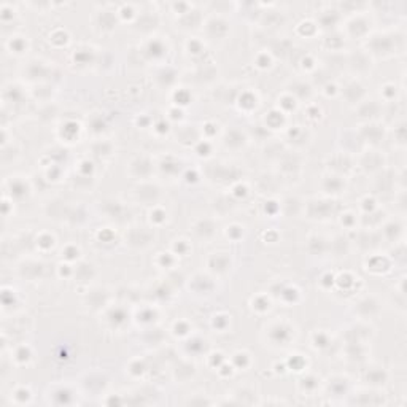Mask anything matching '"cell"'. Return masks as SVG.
I'll list each match as a JSON object with an SVG mask.
<instances>
[{
  "instance_id": "cell-3",
  "label": "cell",
  "mask_w": 407,
  "mask_h": 407,
  "mask_svg": "<svg viewBox=\"0 0 407 407\" xmlns=\"http://www.w3.org/2000/svg\"><path fill=\"white\" fill-rule=\"evenodd\" d=\"M134 196L139 202H143L145 205H154L161 196V189L154 183L150 181H143L142 185H139L134 191Z\"/></svg>"
},
{
  "instance_id": "cell-17",
  "label": "cell",
  "mask_w": 407,
  "mask_h": 407,
  "mask_svg": "<svg viewBox=\"0 0 407 407\" xmlns=\"http://www.w3.org/2000/svg\"><path fill=\"white\" fill-rule=\"evenodd\" d=\"M103 210L110 218H116V220H123V215L126 212V208L121 202L118 201H105L103 202Z\"/></svg>"
},
{
  "instance_id": "cell-31",
  "label": "cell",
  "mask_w": 407,
  "mask_h": 407,
  "mask_svg": "<svg viewBox=\"0 0 407 407\" xmlns=\"http://www.w3.org/2000/svg\"><path fill=\"white\" fill-rule=\"evenodd\" d=\"M166 218H167V215H166V212L162 208H153L151 213H150V220L153 223H156V225H161V223H164Z\"/></svg>"
},
{
  "instance_id": "cell-10",
  "label": "cell",
  "mask_w": 407,
  "mask_h": 407,
  "mask_svg": "<svg viewBox=\"0 0 407 407\" xmlns=\"http://www.w3.org/2000/svg\"><path fill=\"white\" fill-rule=\"evenodd\" d=\"M342 94L344 97L347 99L348 103H361V100L364 99L366 96V91H364V86L358 82V80H351L345 85V88L342 89Z\"/></svg>"
},
{
  "instance_id": "cell-15",
  "label": "cell",
  "mask_w": 407,
  "mask_h": 407,
  "mask_svg": "<svg viewBox=\"0 0 407 407\" xmlns=\"http://www.w3.org/2000/svg\"><path fill=\"white\" fill-rule=\"evenodd\" d=\"M7 48H8L10 52H15V55H22L24 51H28L29 43L21 35H11L7 40Z\"/></svg>"
},
{
  "instance_id": "cell-1",
  "label": "cell",
  "mask_w": 407,
  "mask_h": 407,
  "mask_svg": "<svg viewBox=\"0 0 407 407\" xmlns=\"http://www.w3.org/2000/svg\"><path fill=\"white\" fill-rule=\"evenodd\" d=\"M306 213L312 220H330L336 213V202L333 199H312L306 204Z\"/></svg>"
},
{
  "instance_id": "cell-26",
  "label": "cell",
  "mask_w": 407,
  "mask_h": 407,
  "mask_svg": "<svg viewBox=\"0 0 407 407\" xmlns=\"http://www.w3.org/2000/svg\"><path fill=\"white\" fill-rule=\"evenodd\" d=\"M112 148H113V147H112V143L107 142V140H99V142H96L94 145H93V151H94L97 156H100V157L112 154Z\"/></svg>"
},
{
  "instance_id": "cell-27",
  "label": "cell",
  "mask_w": 407,
  "mask_h": 407,
  "mask_svg": "<svg viewBox=\"0 0 407 407\" xmlns=\"http://www.w3.org/2000/svg\"><path fill=\"white\" fill-rule=\"evenodd\" d=\"M35 243L38 248H42V250H49V248H52V245H55V237L49 234H40L37 237Z\"/></svg>"
},
{
  "instance_id": "cell-8",
  "label": "cell",
  "mask_w": 407,
  "mask_h": 407,
  "mask_svg": "<svg viewBox=\"0 0 407 407\" xmlns=\"http://www.w3.org/2000/svg\"><path fill=\"white\" fill-rule=\"evenodd\" d=\"M153 239V234L147 228H132L126 234V242L130 247H147Z\"/></svg>"
},
{
  "instance_id": "cell-13",
  "label": "cell",
  "mask_w": 407,
  "mask_h": 407,
  "mask_svg": "<svg viewBox=\"0 0 407 407\" xmlns=\"http://www.w3.org/2000/svg\"><path fill=\"white\" fill-rule=\"evenodd\" d=\"M345 31L350 37H363L369 32V28H367V21L364 16H353L347 22Z\"/></svg>"
},
{
  "instance_id": "cell-25",
  "label": "cell",
  "mask_w": 407,
  "mask_h": 407,
  "mask_svg": "<svg viewBox=\"0 0 407 407\" xmlns=\"http://www.w3.org/2000/svg\"><path fill=\"white\" fill-rule=\"evenodd\" d=\"M31 357H32L31 348L28 345H19L15 348V357L13 358H15V361L19 364H25V363H29Z\"/></svg>"
},
{
  "instance_id": "cell-12",
  "label": "cell",
  "mask_w": 407,
  "mask_h": 407,
  "mask_svg": "<svg viewBox=\"0 0 407 407\" xmlns=\"http://www.w3.org/2000/svg\"><path fill=\"white\" fill-rule=\"evenodd\" d=\"M207 266L215 274H226L231 269V258L228 253H212L207 261Z\"/></svg>"
},
{
  "instance_id": "cell-5",
  "label": "cell",
  "mask_w": 407,
  "mask_h": 407,
  "mask_svg": "<svg viewBox=\"0 0 407 407\" xmlns=\"http://www.w3.org/2000/svg\"><path fill=\"white\" fill-rule=\"evenodd\" d=\"M380 312V304L374 296L363 297L355 304V313H358L363 320H369Z\"/></svg>"
},
{
  "instance_id": "cell-23",
  "label": "cell",
  "mask_w": 407,
  "mask_h": 407,
  "mask_svg": "<svg viewBox=\"0 0 407 407\" xmlns=\"http://www.w3.org/2000/svg\"><path fill=\"white\" fill-rule=\"evenodd\" d=\"M318 247V255H323L330 250V242H328L323 235H312L307 240V247Z\"/></svg>"
},
{
  "instance_id": "cell-9",
  "label": "cell",
  "mask_w": 407,
  "mask_h": 407,
  "mask_svg": "<svg viewBox=\"0 0 407 407\" xmlns=\"http://www.w3.org/2000/svg\"><path fill=\"white\" fill-rule=\"evenodd\" d=\"M193 229H194L196 237H199L202 240H210L212 237H215V234H216V223L210 218H204V220L196 221Z\"/></svg>"
},
{
  "instance_id": "cell-2",
  "label": "cell",
  "mask_w": 407,
  "mask_h": 407,
  "mask_svg": "<svg viewBox=\"0 0 407 407\" xmlns=\"http://www.w3.org/2000/svg\"><path fill=\"white\" fill-rule=\"evenodd\" d=\"M269 340L277 347H286L294 339V328L286 321H274L267 330Z\"/></svg>"
},
{
  "instance_id": "cell-30",
  "label": "cell",
  "mask_w": 407,
  "mask_h": 407,
  "mask_svg": "<svg viewBox=\"0 0 407 407\" xmlns=\"http://www.w3.org/2000/svg\"><path fill=\"white\" fill-rule=\"evenodd\" d=\"M269 307H270V303L266 296H256L253 299V309H256L259 312H266V310H269Z\"/></svg>"
},
{
  "instance_id": "cell-28",
  "label": "cell",
  "mask_w": 407,
  "mask_h": 407,
  "mask_svg": "<svg viewBox=\"0 0 407 407\" xmlns=\"http://www.w3.org/2000/svg\"><path fill=\"white\" fill-rule=\"evenodd\" d=\"M15 18V8L11 4H2L0 5V19L4 22H8L10 19Z\"/></svg>"
},
{
  "instance_id": "cell-24",
  "label": "cell",
  "mask_w": 407,
  "mask_h": 407,
  "mask_svg": "<svg viewBox=\"0 0 407 407\" xmlns=\"http://www.w3.org/2000/svg\"><path fill=\"white\" fill-rule=\"evenodd\" d=\"M164 51H166L164 49V45L161 42H157V40H150L148 45H147V48H145V52H147L148 56H151L153 59L164 56Z\"/></svg>"
},
{
  "instance_id": "cell-14",
  "label": "cell",
  "mask_w": 407,
  "mask_h": 407,
  "mask_svg": "<svg viewBox=\"0 0 407 407\" xmlns=\"http://www.w3.org/2000/svg\"><path fill=\"white\" fill-rule=\"evenodd\" d=\"M245 143H247V137L239 129L229 130V132L226 134V137H225V145L228 148H231V150H239V148L245 147Z\"/></svg>"
},
{
  "instance_id": "cell-19",
  "label": "cell",
  "mask_w": 407,
  "mask_h": 407,
  "mask_svg": "<svg viewBox=\"0 0 407 407\" xmlns=\"http://www.w3.org/2000/svg\"><path fill=\"white\" fill-rule=\"evenodd\" d=\"M264 121L269 129H279L285 124V113L280 110H270L269 113H266Z\"/></svg>"
},
{
  "instance_id": "cell-33",
  "label": "cell",
  "mask_w": 407,
  "mask_h": 407,
  "mask_svg": "<svg viewBox=\"0 0 407 407\" xmlns=\"http://www.w3.org/2000/svg\"><path fill=\"white\" fill-rule=\"evenodd\" d=\"M188 49H189V51L193 49V55H199V52H201L204 48H202V43H201V42H198V40H196V38H193V40L188 42Z\"/></svg>"
},
{
  "instance_id": "cell-7",
  "label": "cell",
  "mask_w": 407,
  "mask_h": 407,
  "mask_svg": "<svg viewBox=\"0 0 407 407\" xmlns=\"http://www.w3.org/2000/svg\"><path fill=\"white\" fill-rule=\"evenodd\" d=\"M205 31L212 38H225L229 32V22L221 16H212L205 22Z\"/></svg>"
},
{
  "instance_id": "cell-6",
  "label": "cell",
  "mask_w": 407,
  "mask_h": 407,
  "mask_svg": "<svg viewBox=\"0 0 407 407\" xmlns=\"http://www.w3.org/2000/svg\"><path fill=\"white\" fill-rule=\"evenodd\" d=\"M345 177L342 175H337V174H328L323 177L321 180V189L330 194V196H336V194H340L342 191H345Z\"/></svg>"
},
{
  "instance_id": "cell-32",
  "label": "cell",
  "mask_w": 407,
  "mask_h": 407,
  "mask_svg": "<svg viewBox=\"0 0 407 407\" xmlns=\"http://www.w3.org/2000/svg\"><path fill=\"white\" fill-rule=\"evenodd\" d=\"M139 317H143L142 321L150 324V323H153V320H154V310H153V309H143L142 312H139Z\"/></svg>"
},
{
  "instance_id": "cell-29",
  "label": "cell",
  "mask_w": 407,
  "mask_h": 407,
  "mask_svg": "<svg viewBox=\"0 0 407 407\" xmlns=\"http://www.w3.org/2000/svg\"><path fill=\"white\" fill-rule=\"evenodd\" d=\"M239 105H240V108H243V110H253V108H256V105H258V99H256V96H253V93H252L250 99H245V96L242 94L239 97Z\"/></svg>"
},
{
  "instance_id": "cell-16",
  "label": "cell",
  "mask_w": 407,
  "mask_h": 407,
  "mask_svg": "<svg viewBox=\"0 0 407 407\" xmlns=\"http://www.w3.org/2000/svg\"><path fill=\"white\" fill-rule=\"evenodd\" d=\"M107 320L113 328H121L123 324L127 323V315L126 310L121 307H113L107 312Z\"/></svg>"
},
{
  "instance_id": "cell-22",
  "label": "cell",
  "mask_w": 407,
  "mask_h": 407,
  "mask_svg": "<svg viewBox=\"0 0 407 407\" xmlns=\"http://www.w3.org/2000/svg\"><path fill=\"white\" fill-rule=\"evenodd\" d=\"M207 348V340L202 339V337H193L188 340V344H186V350L188 353H193V355H196V353H201V351H205Z\"/></svg>"
},
{
  "instance_id": "cell-4",
  "label": "cell",
  "mask_w": 407,
  "mask_h": 407,
  "mask_svg": "<svg viewBox=\"0 0 407 407\" xmlns=\"http://www.w3.org/2000/svg\"><path fill=\"white\" fill-rule=\"evenodd\" d=\"M153 169H154V166H153L150 157H147V156H137L135 159H132L129 164L130 175L139 178V180H147L153 174Z\"/></svg>"
},
{
  "instance_id": "cell-11",
  "label": "cell",
  "mask_w": 407,
  "mask_h": 407,
  "mask_svg": "<svg viewBox=\"0 0 407 407\" xmlns=\"http://www.w3.org/2000/svg\"><path fill=\"white\" fill-rule=\"evenodd\" d=\"M7 188H8V193L11 196V199L13 198L22 199L31 193L29 183L25 181L24 178H19V177H10V180L7 181Z\"/></svg>"
},
{
  "instance_id": "cell-18",
  "label": "cell",
  "mask_w": 407,
  "mask_h": 407,
  "mask_svg": "<svg viewBox=\"0 0 407 407\" xmlns=\"http://www.w3.org/2000/svg\"><path fill=\"white\" fill-rule=\"evenodd\" d=\"M19 272H21V275L24 279L29 277V272H34V277L38 279L42 275V272H43V264H42V262H38V261L22 262L21 267H19Z\"/></svg>"
},
{
  "instance_id": "cell-20",
  "label": "cell",
  "mask_w": 407,
  "mask_h": 407,
  "mask_svg": "<svg viewBox=\"0 0 407 407\" xmlns=\"http://www.w3.org/2000/svg\"><path fill=\"white\" fill-rule=\"evenodd\" d=\"M4 99L10 103H18L22 99V91L16 85H7L4 88Z\"/></svg>"
},
{
  "instance_id": "cell-21",
  "label": "cell",
  "mask_w": 407,
  "mask_h": 407,
  "mask_svg": "<svg viewBox=\"0 0 407 407\" xmlns=\"http://www.w3.org/2000/svg\"><path fill=\"white\" fill-rule=\"evenodd\" d=\"M115 16V13L113 11H107V10H103V11H99V15H97V25L102 29V31H112L115 28V21H108V18L112 19Z\"/></svg>"
}]
</instances>
